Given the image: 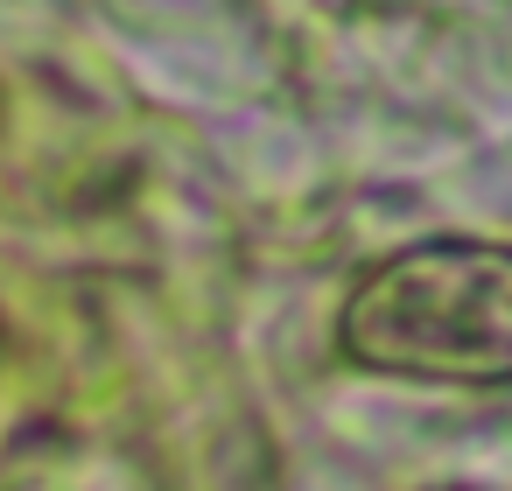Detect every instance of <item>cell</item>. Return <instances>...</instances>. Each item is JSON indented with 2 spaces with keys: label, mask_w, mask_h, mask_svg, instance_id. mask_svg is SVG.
<instances>
[{
  "label": "cell",
  "mask_w": 512,
  "mask_h": 491,
  "mask_svg": "<svg viewBox=\"0 0 512 491\" xmlns=\"http://www.w3.org/2000/svg\"><path fill=\"white\" fill-rule=\"evenodd\" d=\"M344 351L407 379H512V246L435 239L386 260L344 309Z\"/></svg>",
  "instance_id": "6da1fadb"
}]
</instances>
